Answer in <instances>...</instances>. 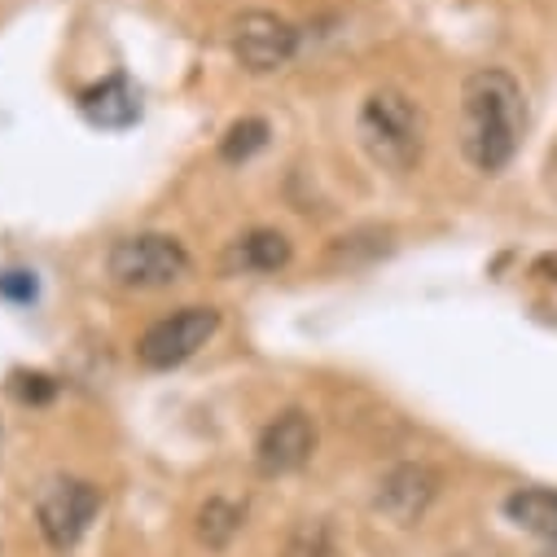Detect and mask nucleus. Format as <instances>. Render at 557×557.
Returning <instances> with one entry per match:
<instances>
[{
  "instance_id": "obj_13",
  "label": "nucleus",
  "mask_w": 557,
  "mask_h": 557,
  "mask_svg": "<svg viewBox=\"0 0 557 557\" xmlns=\"http://www.w3.org/2000/svg\"><path fill=\"white\" fill-rule=\"evenodd\" d=\"M268 146V123L263 119H242L224 132V141H220V159L224 163H246L250 154H259Z\"/></svg>"
},
{
  "instance_id": "obj_7",
  "label": "nucleus",
  "mask_w": 557,
  "mask_h": 557,
  "mask_svg": "<svg viewBox=\"0 0 557 557\" xmlns=\"http://www.w3.org/2000/svg\"><path fill=\"white\" fill-rule=\"evenodd\" d=\"M312 453H317V426L304 408L276 412L255 444V461L263 474H295L312 461Z\"/></svg>"
},
{
  "instance_id": "obj_12",
  "label": "nucleus",
  "mask_w": 557,
  "mask_h": 557,
  "mask_svg": "<svg viewBox=\"0 0 557 557\" xmlns=\"http://www.w3.org/2000/svg\"><path fill=\"white\" fill-rule=\"evenodd\" d=\"M242 522H246V509L242 505H233V500H224V496H211L202 509H198V540L207 544V548H228L233 544V535L242 531Z\"/></svg>"
},
{
  "instance_id": "obj_17",
  "label": "nucleus",
  "mask_w": 557,
  "mask_h": 557,
  "mask_svg": "<svg viewBox=\"0 0 557 557\" xmlns=\"http://www.w3.org/2000/svg\"><path fill=\"white\" fill-rule=\"evenodd\" d=\"M535 276H544V282H557V250H548V255L535 259Z\"/></svg>"
},
{
  "instance_id": "obj_5",
  "label": "nucleus",
  "mask_w": 557,
  "mask_h": 557,
  "mask_svg": "<svg viewBox=\"0 0 557 557\" xmlns=\"http://www.w3.org/2000/svg\"><path fill=\"white\" fill-rule=\"evenodd\" d=\"M215 330H220L215 308H181V312L154 321L141 334V343H136V360H141L146 369H176L189 356H198L211 343Z\"/></svg>"
},
{
  "instance_id": "obj_16",
  "label": "nucleus",
  "mask_w": 557,
  "mask_h": 557,
  "mask_svg": "<svg viewBox=\"0 0 557 557\" xmlns=\"http://www.w3.org/2000/svg\"><path fill=\"white\" fill-rule=\"evenodd\" d=\"M0 295L14 304H32L36 299V276L32 272H0Z\"/></svg>"
},
{
  "instance_id": "obj_18",
  "label": "nucleus",
  "mask_w": 557,
  "mask_h": 557,
  "mask_svg": "<svg viewBox=\"0 0 557 557\" xmlns=\"http://www.w3.org/2000/svg\"><path fill=\"white\" fill-rule=\"evenodd\" d=\"M540 557H557V544H548V548H544V553H540Z\"/></svg>"
},
{
  "instance_id": "obj_15",
  "label": "nucleus",
  "mask_w": 557,
  "mask_h": 557,
  "mask_svg": "<svg viewBox=\"0 0 557 557\" xmlns=\"http://www.w3.org/2000/svg\"><path fill=\"white\" fill-rule=\"evenodd\" d=\"M14 391L23 404H49L58 395V382L49 373H14Z\"/></svg>"
},
{
  "instance_id": "obj_14",
  "label": "nucleus",
  "mask_w": 557,
  "mask_h": 557,
  "mask_svg": "<svg viewBox=\"0 0 557 557\" xmlns=\"http://www.w3.org/2000/svg\"><path fill=\"white\" fill-rule=\"evenodd\" d=\"M282 557H334L330 527H325V522H299V527L286 535Z\"/></svg>"
},
{
  "instance_id": "obj_4",
  "label": "nucleus",
  "mask_w": 557,
  "mask_h": 557,
  "mask_svg": "<svg viewBox=\"0 0 557 557\" xmlns=\"http://www.w3.org/2000/svg\"><path fill=\"white\" fill-rule=\"evenodd\" d=\"M228 45L250 75H268V71H282L299 53V27L272 10H246L242 18H233Z\"/></svg>"
},
{
  "instance_id": "obj_8",
  "label": "nucleus",
  "mask_w": 557,
  "mask_h": 557,
  "mask_svg": "<svg viewBox=\"0 0 557 557\" xmlns=\"http://www.w3.org/2000/svg\"><path fill=\"white\" fill-rule=\"evenodd\" d=\"M440 496V474L422 461H404V466H391L382 479H377V513L391 518L395 527H412L431 509V500Z\"/></svg>"
},
{
  "instance_id": "obj_3",
  "label": "nucleus",
  "mask_w": 557,
  "mask_h": 557,
  "mask_svg": "<svg viewBox=\"0 0 557 557\" xmlns=\"http://www.w3.org/2000/svg\"><path fill=\"white\" fill-rule=\"evenodd\" d=\"M106 268L127 290H163L189 276V250L168 233H136L110 246Z\"/></svg>"
},
{
  "instance_id": "obj_2",
  "label": "nucleus",
  "mask_w": 557,
  "mask_h": 557,
  "mask_svg": "<svg viewBox=\"0 0 557 557\" xmlns=\"http://www.w3.org/2000/svg\"><path fill=\"white\" fill-rule=\"evenodd\" d=\"M356 132H360V146L364 154L382 168V172H412L422 163V150H426V119L417 110L412 97H404L399 88H377L364 97L360 106V119H356Z\"/></svg>"
},
{
  "instance_id": "obj_1",
  "label": "nucleus",
  "mask_w": 557,
  "mask_h": 557,
  "mask_svg": "<svg viewBox=\"0 0 557 557\" xmlns=\"http://www.w3.org/2000/svg\"><path fill=\"white\" fill-rule=\"evenodd\" d=\"M527 132V97L522 84L500 66H479L461 84V154L474 172H505Z\"/></svg>"
},
{
  "instance_id": "obj_10",
  "label": "nucleus",
  "mask_w": 557,
  "mask_h": 557,
  "mask_svg": "<svg viewBox=\"0 0 557 557\" xmlns=\"http://www.w3.org/2000/svg\"><path fill=\"white\" fill-rule=\"evenodd\" d=\"M290 263V237L276 233V228H250L237 242H228L220 268L228 276H268L276 268Z\"/></svg>"
},
{
  "instance_id": "obj_6",
  "label": "nucleus",
  "mask_w": 557,
  "mask_h": 557,
  "mask_svg": "<svg viewBox=\"0 0 557 557\" xmlns=\"http://www.w3.org/2000/svg\"><path fill=\"white\" fill-rule=\"evenodd\" d=\"M101 509V492L84 479H53L40 500H36V522H40V535L49 540V548L66 553L84 540L88 522L97 518Z\"/></svg>"
},
{
  "instance_id": "obj_9",
  "label": "nucleus",
  "mask_w": 557,
  "mask_h": 557,
  "mask_svg": "<svg viewBox=\"0 0 557 557\" xmlns=\"http://www.w3.org/2000/svg\"><path fill=\"white\" fill-rule=\"evenodd\" d=\"M79 110L92 127H106V132H123L141 119V92L127 75H106L101 84L84 88L79 92Z\"/></svg>"
},
{
  "instance_id": "obj_11",
  "label": "nucleus",
  "mask_w": 557,
  "mask_h": 557,
  "mask_svg": "<svg viewBox=\"0 0 557 557\" xmlns=\"http://www.w3.org/2000/svg\"><path fill=\"white\" fill-rule=\"evenodd\" d=\"M505 518L548 544H557V492L553 487H518L505 496Z\"/></svg>"
}]
</instances>
